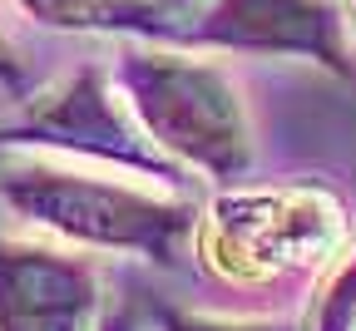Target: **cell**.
<instances>
[{
    "label": "cell",
    "mask_w": 356,
    "mask_h": 331,
    "mask_svg": "<svg viewBox=\"0 0 356 331\" xmlns=\"http://www.w3.org/2000/svg\"><path fill=\"white\" fill-rule=\"evenodd\" d=\"M0 193L35 227H50L70 243L104 248V252H144V257L173 262L193 232V208L184 203L154 198L129 183L65 173V168H20L0 178Z\"/></svg>",
    "instance_id": "cell-1"
},
{
    "label": "cell",
    "mask_w": 356,
    "mask_h": 331,
    "mask_svg": "<svg viewBox=\"0 0 356 331\" xmlns=\"http://www.w3.org/2000/svg\"><path fill=\"white\" fill-rule=\"evenodd\" d=\"M124 84L144 134L213 178L248 168V119L218 70L178 55H129Z\"/></svg>",
    "instance_id": "cell-2"
},
{
    "label": "cell",
    "mask_w": 356,
    "mask_h": 331,
    "mask_svg": "<svg viewBox=\"0 0 356 331\" xmlns=\"http://www.w3.org/2000/svg\"><path fill=\"white\" fill-rule=\"evenodd\" d=\"M341 243V208L317 188H262L218 198L203 252L222 277L257 282L317 262Z\"/></svg>",
    "instance_id": "cell-3"
},
{
    "label": "cell",
    "mask_w": 356,
    "mask_h": 331,
    "mask_svg": "<svg viewBox=\"0 0 356 331\" xmlns=\"http://www.w3.org/2000/svg\"><path fill=\"white\" fill-rule=\"evenodd\" d=\"M15 134L40 138V144L74 149V154H89V159H104V163H124V168L168 178V163H163L159 144L144 138V129H134V119L114 104L109 84L95 70L74 74L55 94H40V99L20 114Z\"/></svg>",
    "instance_id": "cell-4"
},
{
    "label": "cell",
    "mask_w": 356,
    "mask_h": 331,
    "mask_svg": "<svg viewBox=\"0 0 356 331\" xmlns=\"http://www.w3.org/2000/svg\"><path fill=\"white\" fill-rule=\"evenodd\" d=\"M99 277L84 257L0 238V331H95Z\"/></svg>",
    "instance_id": "cell-5"
},
{
    "label": "cell",
    "mask_w": 356,
    "mask_h": 331,
    "mask_svg": "<svg viewBox=\"0 0 356 331\" xmlns=\"http://www.w3.org/2000/svg\"><path fill=\"white\" fill-rule=\"evenodd\" d=\"M198 35L238 50H292L346 70L341 25L327 0H213Z\"/></svg>",
    "instance_id": "cell-6"
},
{
    "label": "cell",
    "mask_w": 356,
    "mask_h": 331,
    "mask_svg": "<svg viewBox=\"0 0 356 331\" xmlns=\"http://www.w3.org/2000/svg\"><path fill=\"white\" fill-rule=\"evenodd\" d=\"M20 6L60 30H163L159 0H20Z\"/></svg>",
    "instance_id": "cell-7"
},
{
    "label": "cell",
    "mask_w": 356,
    "mask_h": 331,
    "mask_svg": "<svg viewBox=\"0 0 356 331\" xmlns=\"http://www.w3.org/2000/svg\"><path fill=\"white\" fill-rule=\"evenodd\" d=\"M307 331H356V248L327 277L322 297L307 312Z\"/></svg>",
    "instance_id": "cell-8"
},
{
    "label": "cell",
    "mask_w": 356,
    "mask_h": 331,
    "mask_svg": "<svg viewBox=\"0 0 356 331\" xmlns=\"http://www.w3.org/2000/svg\"><path fill=\"white\" fill-rule=\"evenodd\" d=\"M163 331H287L277 321H228V316H163Z\"/></svg>",
    "instance_id": "cell-9"
},
{
    "label": "cell",
    "mask_w": 356,
    "mask_h": 331,
    "mask_svg": "<svg viewBox=\"0 0 356 331\" xmlns=\"http://www.w3.org/2000/svg\"><path fill=\"white\" fill-rule=\"evenodd\" d=\"M0 79H15V60H10V45L0 40Z\"/></svg>",
    "instance_id": "cell-10"
},
{
    "label": "cell",
    "mask_w": 356,
    "mask_h": 331,
    "mask_svg": "<svg viewBox=\"0 0 356 331\" xmlns=\"http://www.w3.org/2000/svg\"><path fill=\"white\" fill-rule=\"evenodd\" d=\"M109 331H134V321H124V316H119V321H114Z\"/></svg>",
    "instance_id": "cell-11"
}]
</instances>
